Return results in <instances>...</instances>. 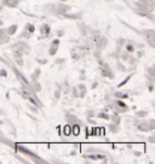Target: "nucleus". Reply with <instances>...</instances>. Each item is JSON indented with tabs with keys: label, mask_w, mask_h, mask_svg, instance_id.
I'll return each instance as SVG.
<instances>
[{
	"label": "nucleus",
	"mask_w": 155,
	"mask_h": 164,
	"mask_svg": "<svg viewBox=\"0 0 155 164\" xmlns=\"http://www.w3.org/2000/svg\"><path fill=\"white\" fill-rule=\"evenodd\" d=\"M130 79H131V75H130V76H127V77H126V80H124V81H122V82H121L119 86H120V87H121V86H124V85H125L126 82H129V80H130Z\"/></svg>",
	"instance_id": "obj_8"
},
{
	"label": "nucleus",
	"mask_w": 155,
	"mask_h": 164,
	"mask_svg": "<svg viewBox=\"0 0 155 164\" xmlns=\"http://www.w3.org/2000/svg\"><path fill=\"white\" fill-rule=\"evenodd\" d=\"M116 96H120V98H127V94H122V93H116Z\"/></svg>",
	"instance_id": "obj_9"
},
{
	"label": "nucleus",
	"mask_w": 155,
	"mask_h": 164,
	"mask_svg": "<svg viewBox=\"0 0 155 164\" xmlns=\"http://www.w3.org/2000/svg\"><path fill=\"white\" fill-rule=\"evenodd\" d=\"M98 117H101V118H108V116H107L105 113H99Z\"/></svg>",
	"instance_id": "obj_11"
},
{
	"label": "nucleus",
	"mask_w": 155,
	"mask_h": 164,
	"mask_svg": "<svg viewBox=\"0 0 155 164\" xmlns=\"http://www.w3.org/2000/svg\"><path fill=\"white\" fill-rule=\"evenodd\" d=\"M27 99H29V102H32V103H33V104H34V105H35V104H37V103H35V100H34V99H33V98H30V96H28V98H27Z\"/></svg>",
	"instance_id": "obj_12"
},
{
	"label": "nucleus",
	"mask_w": 155,
	"mask_h": 164,
	"mask_svg": "<svg viewBox=\"0 0 155 164\" xmlns=\"http://www.w3.org/2000/svg\"><path fill=\"white\" fill-rule=\"evenodd\" d=\"M118 105H120V106H122V107H126V105L124 104L122 102H118Z\"/></svg>",
	"instance_id": "obj_13"
},
{
	"label": "nucleus",
	"mask_w": 155,
	"mask_h": 164,
	"mask_svg": "<svg viewBox=\"0 0 155 164\" xmlns=\"http://www.w3.org/2000/svg\"><path fill=\"white\" fill-rule=\"evenodd\" d=\"M57 46H58V45H53V44H52V46H51V48H50V52H49L51 56H53V54L56 53V51H57Z\"/></svg>",
	"instance_id": "obj_6"
},
{
	"label": "nucleus",
	"mask_w": 155,
	"mask_h": 164,
	"mask_svg": "<svg viewBox=\"0 0 155 164\" xmlns=\"http://www.w3.org/2000/svg\"><path fill=\"white\" fill-rule=\"evenodd\" d=\"M41 34H43V35H49V34H50V27H49V25L45 24V25L41 27Z\"/></svg>",
	"instance_id": "obj_1"
},
{
	"label": "nucleus",
	"mask_w": 155,
	"mask_h": 164,
	"mask_svg": "<svg viewBox=\"0 0 155 164\" xmlns=\"http://www.w3.org/2000/svg\"><path fill=\"white\" fill-rule=\"evenodd\" d=\"M16 29H17V25H16V24H13V25H11V27L9 28V34H10V35H12V34H15V33H16Z\"/></svg>",
	"instance_id": "obj_4"
},
{
	"label": "nucleus",
	"mask_w": 155,
	"mask_h": 164,
	"mask_svg": "<svg viewBox=\"0 0 155 164\" xmlns=\"http://www.w3.org/2000/svg\"><path fill=\"white\" fill-rule=\"evenodd\" d=\"M126 50H127L129 52H132V51H133V46H131V45H127V46H126Z\"/></svg>",
	"instance_id": "obj_10"
},
{
	"label": "nucleus",
	"mask_w": 155,
	"mask_h": 164,
	"mask_svg": "<svg viewBox=\"0 0 155 164\" xmlns=\"http://www.w3.org/2000/svg\"><path fill=\"white\" fill-rule=\"evenodd\" d=\"M0 74H1V76H4V77L6 76V71L5 70H1V71H0Z\"/></svg>",
	"instance_id": "obj_14"
},
{
	"label": "nucleus",
	"mask_w": 155,
	"mask_h": 164,
	"mask_svg": "<svg viewBox=\"0 0 155 164\" xmlns=\"http://www.w3.org/2000/svg\"><path fill=\"white\" fill-rule=\"evenodd\" d=\"M73 133H74L75 135H79V133H80V127H79L78 124H74V125H73Z\"/></svg>",
	"instance_id": "obj_3"
},
{
	"label": "nucleus",
	"mask_w": 155,
	"mask_h": 164,
	"mask_svg": "<svg viewBox=\"0 0 155 164\" xmlns=\"http://www.w3.org/2000/svg\"><path fill=\"white\" fill-rule=\"evenodd\" d=\"M52 44H53V45H59V40H55Z\"/></svg>",
	"instance_id": "obj_15"
},
{
	"label": "nucleus",
	"mask_w": 155,
	"mask_h": 164,
	"mask_svg": "<svg viewBox=\"0 0 155 164\" xmlns=\"http://www.w3.org/2000/svg\"><path fill=\"white\" fill-rule=\"evenodd\" d=\"M61 1H67V0H61Z\"/></svg>",
	"instance_id": "obj_16"
},
{
	"label": "nucleus",
	"mask_w": 155,
	"mask_h": 164,
	"mask_svg": "<svg viewBox=\"0 0 155 164\" xmlns=\"http://www.w3.org/2000/svg\"><path fill=\"white\" fill-rule=\"evenodd\" d=\"M19 151H22V152H24V153H27V154H29V156H32V157H34V158L37 157V156H35V154H34L33 152H30L29 150H27V148H24L23 146H19Z\"/></svg>",
	"instance_id": "obj_2"
},
{
	"label": "nucleus",
	"mask_w": 155,
	"mask_h": 164,
	"mask_svg": "<svg viewBox=\"0 0 155 164\" xmlns=\"http://www.w3.org/2000/svg\"><path fill=\"white\" fill-rule=\"evenodd\" d=\"M25 29H27V31H29V33H33V31L35 30V28H34V25H33V24H27Z\"/></svg>",
	"instance_id": "obj_7"
},
{
	"label": "nucleus",
	"mask_w": 155,
	"mask_h": 164,
	"mask_svg": "<svg viewBox=\"0 0 155 164\" xmlns=\"http://www.w3.org/2000/svg\"><path fill=\"white\" fill-rule=\"evenodd\" d=\"M72 128H73V127H70L69 124H67V125L64 127V134H66V135H69V134H70Z\"/></svg>",
	"instance_id": "obj_5"
}]
</instances>
